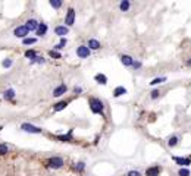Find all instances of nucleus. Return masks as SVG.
Returning a JSON list of instances; mask_svg holds the SVG:
<instances>
[{
  "mask_svg": "<svg viewBox=\"0 0 191 176\" xmlns=\"http://www.w3.org/2000/svg\"><path fill=\"white\" fill-rule=\"evenodd\" d=\"M49 54H50L52 57H54V59H60V57H62V56H60V53H57V51H54V50H52Z\"/></svg>",
  "mask_w": 191,
  "mask_h": 176,
  "instance_id": "nucleus-27",
  "label": "nucleus"
},
{
  "mask_svg": "<svg viewBox=\"0 0 191 176\" xmlns=\"http://www.w3.org/2000/svg\"><path fill=\"white\" fill-rule=\"evenodd\" d=\"M13 97H15V91H13L12 88H9V89L4 91V98H6V100H12Z\"/></svg>",
  "mask_w": 191,
  "mask_h": 176,
  "instance_id": "nucleus-18",
  "label": "nucleus"
},
{
  "mask_svg": "<svg viewBox=\"0 0 191 176\" xmlns=\"http://www.w3.org/2000/svg\"><path fill=\"white\" fill-rule=\"evenodd\" d=\"M66 89H68L66 85H60V87H57L54 91H53V95H54V97H59V95L65 94V92H66Z\"/></svg>",
  "mask_w": 191,
  "mask_h": 176,
  "instance_id": "nucleus-12",
  "label": "nucleus"
},
{
  "mask_svg": "<svg viewBox=\"0 0 191 176\" xmlns=\"http://www.w3.org/2000/svg\"><path fill=\"white\" fill-rule=\"evenodd\" d=\"M15 37H18V38H24L27 34H28V30H27V27L25 25H21V27H18V28H15Z\"/></svg>",
  "mask_w": 191,
  "mask_h": 176,
  "instance_id": "nucleus-6",
  "label": "nucleus"
},
{
  "mask_svg": "<svg viewBox=\"0 0 191 176\" xmlns=\"http://www.w3.org/2000/svg\"><path fill=\"white\" fill-rule=\"evenodd\" d=\"M160 173V167L159 166H153V167H149L146 170V176H159Z\"/></svg>",
  "mask_w": 191,
  "mask_h": 176,
  "instance_id": "nucleus-9",
  "label": "nucleus"
},
{
  "mask_svg": "<svg viewBox=\"0 0 191 176\" xmlns=\"http://www.w3.org/2000/svg\"><path fill=\"white\" fill-rule=\"evenodd\" d=\"M129 6H131V4H129V1H128V0H123V1L119 4V7H121V10H122V12H126V10L129 9Z\"/></svg>",
  "mask_w": 191,
  "mask_h": 176,
  "instance_id": "nucleus-19",
  "label": "nucleus"
},
{
  "mask_svg": "<svg viewBox=\"0 0 191 176\" xmlns=\"http://www.w3.org/2000/svg\"><path fill=\"white\" fill-rule=\"evenodd\" d=\"M54 32H56L57 35L63 37V35L68 34V28H66V27H56V28H54Z\"/></svg>",
  "mask_w": 191,
  "mask_h": 176,
  "instance_id": "nucleus-13",
  "label": "nucleus"
},
{
  "mask_svg": "<svg viewBox=\"0 0 191 176\" xmlns=\"http://www.w3.org/2000/svg\"><path fill=\"white\" fill-rule=\"evenodd\" d=\"M47 164H49V167H52V169H60V167L63 166V160H62L60 157H52V159H49Z\"/></svg>",
  "mask_w": 191,
  "mask_h": 176,
  "instance_id": "nucleus-2",
  "label": "nucleus"
},
{
  "mask_svg": "<svg viewBox=\"0 0 191 176\" xmlns=\"http://www.w3.org/2000/svg\"><path fill=\"white\" fill-rule=\"evenodd\" d=\"M75 170L76 172H84V170H85V164H84V163H76Z\"/></svg>",
  "mask_w": 191,
  "mask_h": 176,
  "instance_id": "nucleus-23",
  "label": "nucleus"
},
{
  "mask_svg": "<svg viewBox=\"0 0 191 176\" xmlns=\"http://www.w3.org/2000/svg\"><path fill=\"white\" fill-rule=\"evenodd\" d=\"M74 22H75V10L74 9H68L66 18H65V24H66V27H72Z\"/></svg>",
  "mask_w": 191,
  "mask_h": 176,
  "instance_id": "nucleus-3",
  "label": "nucleus"
},
{
  "mask_svg": "<svg viewBox=\"0 0 191 176\" xmlns=\"http://www.w3.org/2000/svg\"><path fill=\"white\" fill-rule=\"evenodd\" d=\"M166 81V78H156V79H153L152 82V85H157V84H160V82H165Z\"/></svg>",
  "mask_w": 191,
  "mask_h": 176,
  "instance_id": "nucleus-24",
  "label": "nucleus"
},
{
  "mask_svg": "<svg viewBox=\"0 0 191 176\" xmlns=\"http://www.w3.org/2000/svg\"><path fill=\"white\" fill-rule=\"evenodd\" d=\"M65 44H66V40L63 38V40L60 41V44H57V45H56V50H59V48H63V45H65Z\"/></svg>",
  "mask_w": 191,
  "mask_h": 176,
  "instance_id": "nucleus-31",
  "label": "nucleus"
},
{
  "mask_svg": "<svg viewBox=\"0 0 191 176\" xmlns=\"http://www.w3.org/2000/svg\"><path fill=\"white\" fill-rule=\"evenodd\" d=\"M123 94H126V89L123 87H116L113 91V95L115 97H119V95H123Z\"/></svg>",
  "mask_w": 191,
  "mask_h": 176,
  "instance_id": "nucleus-16",
  "label": "nucleus"
},
{
  "mask_svg": "<svg viewBox=\"0 0 191 176\" xmlns=\"http://www.w3.org/2000/svg\"><path fill=\"white\" fill-rule=\"evenodd\" d=\"M178 175L179 176H190V170H188V169H179Z\"/></svg>",
  "mask_w": 191,
  "mask_h": 176,
  "instance_id": "nucleus-26",
  "label": "nucleus"
},
{
  "mask_svg": "<svg viewBox=\"0 0 191 176\" xmlns=\"http://www.w3.org/2000/svg\"><path fill=\"white\" fill-rule=\"evenodd\" d=\"M47 32V24H40L37 30V35H44Z\"/></svg>",
  "mask_w": 191,
  "mask_h": 176,
  "instance_id": "nucleus-15",
  "label": "nucleus"
},
{
  "mask_svg": "<svg viewBox=\"0 0 191 176\" xmlns=\"http://www.w3.org/2000/svg\"><path fill=\"white\" fill-rule=\"evenodd\" d=\"M90 50H99L100 48V43L97 41V40H94V38H91V40H88V45H87Z\"/></svg>",
  "mask_w": 191,
  "mask_h": 176,
  "instance_id": "nucleus-11",
  "label": "nucleus"
},
{
  "mask_svg": "<svg viewBox=\"0 0 191 176\" xmlns=\"http://www.w3.org/2000/svg\"><path fill=\"white\" fill-rule=\"evenodd\" d=\"M121 62H122L125 66H134V59H132L131 56H126V54H123V56L121 57Z\"/></svg>",
  "mask_w": 191,
  "mask_h": 176,
  "instance_id": "nucleus-10",
  "label": "nucleus"
},
{
  "mask_svg": "<svg viewBox=\"0 0 191 176\" xmlns=\"http://www.w3.org/2000/svg\"><path fill=\"white\" fill-rule=\"evenodd\" d=\"M128 176H141V173L137 170H131V172H128Z\"/></svg>",
  "mask_w": 191,
  "mask_h": 176,
  "instance_id": "nucleus-32",
  "label": "nucleus"
},
{
  "mask_svg": "<svg viewBox=\"0 0 191 176\" xmlns=\"http://www.w3.org/2000/svg\"><path fill=\"white\" fill-rule=\"evenodd\" d=\"M50 4H52L54 9H60V6H62V1H60V0H50Z\"/></svg>",
  "mask_w": 191,
  "mask_h": 176,
  "instance_id": "nucleus-21",
  "label": "nucleus"
},
{
  "mask_svg": "<svg viewBox=\"0 0 191 176\" xmlns=\"http://www.w3.org/2000/svg\"><path fill=\"white\" fill-rule=\"evenodd\" d=\"M140 66H141L140 62H134V68H140Z\"/></svg>",
  "mask_w": 191,
  "mask_h": 176,
  "instance_id": "nucleus-34",
  "label": "nucleus"
},
{
  "mask_svg": "<svg viewBox=\"0 0 191 176\" xmlns=\"http://www.w3.org/2000/svg\"><path fill=\"white\" fill-rule=\"evenodd\" d=\"M175 163H178L179 166H190L191 160L190 159H182V157H172Z\"/></svg>",
  "mask_w": 191,
  "mask_h": 176,
  "instance_id": "nucleus-8",
  "label": "nucleus"
},
{
  "mask_svg": "<svg viewBox=\"0 0 191 176\" xmlns=\"http://www.w3.org/2000/svg\"><path fill=\"white\" fill-rule=\"evenodd\" d=\"M66 106H68V103H66V101H60V103H56L53 109H54V112H59V110H63Z\"/></svg>",
  "mask_w": 191,
  "mask_h": 176,
  "instance_id": "nucleus-17",
  "label": "nucleus"
},
{
  "mask_svg": "<svg viewBox=\"0 0 191 176\" xmlns=\"http://www.w3.org/2000/svg\"><path fill=\"white\" fill-rule=\"evenodd\" d=\"M71 133H72V132H71ZM71 133H69V135H65V136H59V139L63 141V142H69V141H71Z\"/></svg>",
  "mask_w": 191,
  "mask_h": 176,
  "instance_id": "nucleus-28",
  "label": "nucleus"
},
{
  "mask_svg": "<svg viewBox=\"0 0 191 176\" xmlns=\"http://www.w3.org/2000/svg\"><path fill=\"white\" fill-rule=\"evenodd\" d=\"M7 153V145L4 144H0V156H4Z\"/></svg>",
  "mask_w": 191,
  "mask_h": 176,
  "instance_id": "nucleus-25",
  "label": "nucleus"
},
{
  "mask_svg": "<svg viewBox=\"0 0 191 176\" xmlns=\"http://www.w3.org/2000/svg\"><path fill=\"white\" fill-rule=\"evenodd\" d=\"M178 141H179V138H178V136H172V138H169L168 145H169V147H175V145L178 144Z\"/></svg>",
  "mask_w": 191,
  "mask_h": 176,
  "instance_id": "nucleus-20",
  "label": "nucleus"
},
{
  "mask_svg": "<svg viewBox=\"0 0 191 176\" xmlns=\"http://www.w3.org/2000/svg\"><path fill=\"white\" fill-rule=\"evenodd\" d=\"M36 51L34 50H27L25 51V57H28V59H36Z\"/></svg>",
  "mask_w": 191,
  "mask_h": 176,
  "instance_id": "nucleus-22",
  "label": "nucleus"
},
{
  "mask_svg": "<svg viewBox=\"0 0 191 176\" xmlns=\"http://www.w3.org/2000/svg\"><path fill=\"white\" fill-rule=\"evenodd\" d=\"M159 94H160V92H159L157 89H154V91H152V95H150V97H152V98H157Z\"/></svg>",
  "mask_w": 191,
  "mask_h": 176,
  "instance_id": "nucleus-33",
  "label": "nucleus"
},
{
  "mask_svg": "<svg viewBox=\"0 0 191 176\" xmlns=\"http://www.w3.org/2000/svg\"><path fill=\"white\" fill-rule=\"evenodd\" d=\"M21 129H24L25 132H30V133H40V132H41L40 128L31 125V123H22V125H21Z\"/></svg>",
  "mask_w": 191,
  "mask_h": 176,
  "instance_id": "nucleus-4",
  "label": "nucleus"
},
{
  "mask_svg": "<svg viewBox=\"0 0 191 176\" xmlns=\"http://www.w3.org/2000/svg\"><path fill=\"white\" fill-rule=\"evenodd\" d=\"M76 54H78V57L85 59V57L90 56V48H88L87 45H79V47L76 48Z\"/></svg>",
  "mask_w": 191,
  "mask_h": 176,
  "instance_id": "nucleus-5",
  "label": "nucleus"
},
{
  "mask_svg": "<svg viewBox=\"0 0 191 176\" xmlns=\"http://www.w3.org/2000/svg\"><path fill=\"white\" fill-rule=\"evenodd\" d=\"M99 84H102V85H105V84H107V78L103 75V74H97L96 75V78H94Z\"/></svg>",
  "mask_w": 191,
  "mask_h": 176,
  "instance_id": "nucleus-14",
  "label": "nucleus"
},
{
  "mask_svg": "<svg viewBox=\"0 0 191 176\" xmlns=\"http://www.w3.org/2000/svg\"><path fill=\"white\" fill-rule=\"evenodd\" d=\"M3 66H4V68H9V66H12V59H6V60L3 62Z\"/></svg>",
  "mask_w": 191,
  "mask_h": 176,
  "instance_id": "nucleus-30",
  "label": "nucleus"
},
{
  "mask_svg": "<svg viewBox=\"0 0 191 176\" xmlns=\"http://www.w3.org/2000/svg\"><path fill=\"white\" fill-rule=\"evenodd\" d=\"M36 41V38H24V44H34Z\"/></svg>",
  "mask_w": 191,
  "mask_h": 176,
  "instance_id": "nucleus-29",
  "label": "nucleus"
},
{
  "mask_svg": "<svg viewBox=\"0 0 191 176\" xmlns=\"http://www.w3.org/2000/svg\"><path fill=\"white\" fill-rule=\"evenodd\" d=\"M38 25H40V22H38L37 19H28L27 24H25V27H27L28 31H36V30H38Z\"/></svg>",
  "mask_w": 191,
  "mask_h": 176,
  "instance_id": "nucleus-7",
  "label": "nucleus"
},
{
  "mask_svg": "<svg viewBox=\"0 0 191 176\" xmlns=\"http://www.w3.org/2000/svg\"><path fill=\"white\" fill-rule=\"evenodd\" d=\"M90 109H91L93 113H103L105 106H103V103L99 98H91L90 100Z\"/></svg>",
  "mask_w": 191,
  "mask_h": 176,
  "instance_id": "nucleus-1",
  "label": "nucleus"
}]
</instances>
